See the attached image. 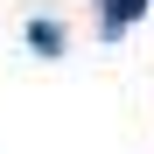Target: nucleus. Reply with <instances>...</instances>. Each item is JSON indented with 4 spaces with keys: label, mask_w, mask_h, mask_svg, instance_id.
<instances>
[{
    "label": "nucleus",
    "mask_w": 154,
    "mask_h": 154,
    "mask_svg": "<svg viewBox=\"0 0 154 154\" xmlns=\"http://www.w3.org/2000/svg\"><path fill=\"white\" fill-rule=\"evenodd\" d=\"M133 14H147V0H105V35H119Z\"/></svg>",
    "instance_id": "obj_1"
},
{
    "label": "nucleus",
    "mask_w": 154,
    "mask_h": 154,
    "mask_svg": "<svg viewBox=\"0 0 154 154\" xmlns=\"http://www.w3.org/2000/svg\"><path fill=\"white\" fill-rule=\"evenodd\" d=\"M28 42L42 49V56H56V49H63V28H56V21H28Z\"/></svg>",
    "instance_id": "obj_2"
}]
</instances>
